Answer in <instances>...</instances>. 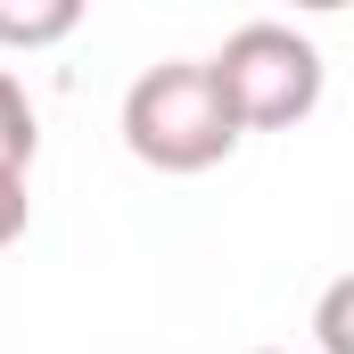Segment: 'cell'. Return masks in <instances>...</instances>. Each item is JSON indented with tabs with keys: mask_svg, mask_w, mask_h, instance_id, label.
<instances>
[{
	"mask_svg": "<svg viewBox=\"0 0 354 354\" xmlns=\"http://www.w3.org/2000/svg\"><path fill=\"white\" fill-rule=\"evenodd\" d=\"M354 280H330V297H322V354H354Z\"/></svg>",
	"mask_w": 354,
	"mask_h": 354,
	"instance_id": "5",
	"label": "cell"
},
{
	"mask_svg": "<svg viewBox=\"0 0 354 354\" xmlns=\"http://www.w3.org/2000/svg\"><path fill=\"white\" fill-rule=\"evenodd\" d=\"M33 149H41L33 99H25V83L0 66V165H8V174H25V165H33Z\"/></svg>",
	"mask_w": 354,
	"mask_h": 354,
	"instance_id": "4",
	"label": "cell"
},
{
	"mask_svg": "<svg viewBox=\"0 0 354 354\" xmlns=\"http://www.w3.org/2000/svg\"><path fill=\"white\" fill-rule=\"evenodd\" d=\"M25 214H33L25 174H8V165H0V248H8V239H25Z\"/></svg>",
	"mask_w": 354,
	"mask_h": 354,
	"instance_id": "6",
	"label": "cell"
},
{
	"mask_svg": "<svg viewBox=\"0 0 354 354\" xmlns=\"http://www.w3.org/2000/svg\"><path fill=\"white\" fill-rule=\"evenodd\" d=\"M91 17V0H0V50H58Z\"/></svg>",
	"mask_w": 354,
	"mask_h": 354,
	"instance_id": "3",
	"label": "cell"
},
{
	"mask_svg": "<svg viewBox=\"0 0 354 354\" xmlns=\"http://www.w3.org/2000/svg\"><path fill=\"white\" fill-rule=\"evenodd\" d=\"M206 75L223 91V107L239 115V132H288L322 107V50L297 25H272V17L239 25L206 58Z\"/></svg>",
	"mask_w": 354,
	"mask_h": 354,
	"instance_id": "2",
	"label": "cell"
},
{
	"mask_svg": "<svg viewBox=\"0 0 354 354\" xmlns=\"http://www.w3.org/2000/svg\"><path fill=\"white\" fill-rule=\"evenodd\" d=\"M288 8H305V17H338L346 0H288Z\"/></svg>",
	"mask_w": 354,
	"mask_h": 354,
	"instance_id": "7",
	"label": "cell"
},
{
	"mask_svg": "<svg viewBox=\"0 0 354 354\" xmlns=\"http://www.w3.org/2000/svg\"><path fill=\"white\" fill-rule=\"evenodd\" d=\"M124 149L149 174H206L239 149V115L206 75V58H165L124 91Z\"/></svg>",
	"mask_w": 354,
	"mask_h": 354,
	"instance_id": "1",
	"label": "cell"
},
{
	"mask_svg": "<svg viewBox=\"0 0 354 354\" xmlns=\"http://www.w3.org/2000/svg\"><path fill=\"white\" fill-rule=\"evenodd\" d=\"M256 354H280V346H256Z\"/></svg>",
	"mask_w": 354,
	"mask_h": 354,
	"instance_id": "8",
	"label": "cell"
}]
</instances>
